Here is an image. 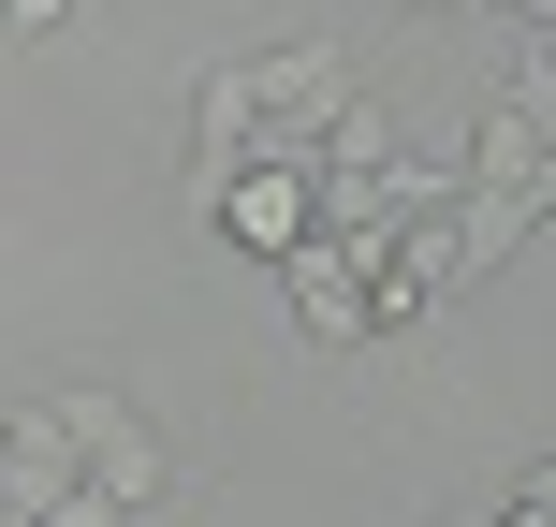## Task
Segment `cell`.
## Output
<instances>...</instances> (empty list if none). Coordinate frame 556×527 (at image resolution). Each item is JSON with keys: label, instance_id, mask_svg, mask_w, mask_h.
<instances>
[{"label": "cell", "instance_id": "1", "mask_svg": "<svg viewBox=\"0 0 556 527\" xmlns=\"http://www.w3.org/2000/svg\"><path fill=\"white\" fill-rule=\"evenodd\" d=\"M250 88H264V162H323L337 117H352V59L337 45H264Z\"/></svg>", "mask_w": 556, "mask_h": 527}, {"label": "cell", "instance_id": "2", "mask_svg": "<svg viewBox=\"0 0 556 527\" xmlns=\"http://www.w3.org/2000/svg\"><path fill=\"white\" fill-rule=\"evenodd\" d=\"M381 264H395V250H352V235H307V250L278 264V278H293V323L323 337V352L381 337Z\"/></svg>", "mask_w": 556, "mask_h": 527}, {"label": "cell", "instance_id": "3", "mask_svg": "<svg viewBox=\"0 0 556 527\" xmlns=\"http://www.w3.org/2000/svg\"><path fill=\"white\" fill-rule=\"evenodd\" d=\"M88 484V440H74V411L59 396H29L15 411V454H0V527H45L59 499Z\"/></svg>", "mask_w": 556, "mask_h": 527}, {"label": "cell", "instance_id": "4", "mask_svg": "<svg viewBox=\"0 0 556 527\" xmlns=\"http://www.w3.org/2000/svg\"><path fill=\"white\" fill-rule=\"evenodd\" d=\"M235 176H264V88H250V59H220V74L191 88V191L220 205Z\"/></svg>", "mask_w": 556, "mask_h": 527}, {"label": "cell", "instance_id": "5", "mask_svg": "<svg viewBox=\"0 0 556 527\" xmlns=\"http://www.w3.org/2000/svg\"><path fill=\"white\" fill-rule=\"evenodd\" d=\"M59 411H74V440H88V484H103L117 513H162V499H176V454L147 440V425L117 411V396H59Z\"/></svg>", "mask_w": 556, "mask_h": 527}, {"label": "cell", "instance_id": "6", "mask_svg": "<svg viewBox=\"0 0 556 527\" xmlns=\"http://www.w3.org/2000/svg\"><path fill=\"white\" fill-rule=\"evenodd\" d=\"M220 235H235V250H264V264H293L307 235H323V162H264V176H235V191H220Z\"/></svg>", "mask_w": 556, "mask_h": 527}, {"label": "cell", "instance_id": "7", "mask_svg": "<svg viewBox=\"0 0 556 527\" xmlns=\"http://www.w3.org/2000/svg\"><path fill=\"white\" fill-rule=\"evenodd\" d=\"M542 162H556V133L498 88V103H483V133H469V191H528V205H542Z\"/></svg>", "mask_w": 556, "mask_h": 527}, {"label": "cell", "instance_id": "8", "mask_svg": "<svg viewBox=\"0 0 556 527\" xmlns=\"http://www.w3.org/2000/svg\"><path fill=\"white\" fill-rule=\"evenodd\" d=\"M59 15H74V0H15V29H59Z\"/></svg>", "mask_w": 556, "mask_h": 527}, {"label": "cell", "instance_id": "9", "mask_svg": "<svg viewBox=\"0 0 556 527\" xmlns=\"http://www.w3.org/2000/svg\"><path fill=\"white\" fill-rule=\"evenodd\" d=\"M440 527H498V513H440Z\"/></svg>", "mask_w": 556, "mask_h": 527}]
</instances>
